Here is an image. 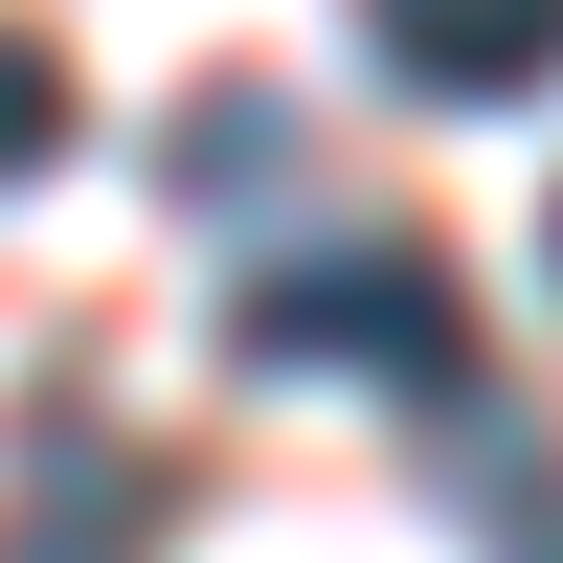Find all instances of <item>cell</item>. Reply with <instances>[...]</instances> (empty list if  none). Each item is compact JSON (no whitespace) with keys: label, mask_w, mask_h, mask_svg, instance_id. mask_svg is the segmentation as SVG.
<instances>
[{"label":"cell","mask_w":563,"mask_h":563,"mask_svg":"<svg viewBox=\"0 0 563 563\" xmlns=\"http://www.w3.org/2000/svg\"><path fill=\"white\" fill-rule=\"evenodd\" d=\"M361 45H384L429 113H496V90L563 68V0H361Z\"/></svg>","instance_id":"7a4b0ae2"},{"label":"cell","mask_w":563,"mask_h":563,"mask_svg":"<svg viewBox=\"0 0 563 563\" xmlns=\"http://www.w3.org/2000/svg\"><path fill=\"white\" fill-rule=\"evenodd\" d=\"M45 158H68V45L0 23V180H45Z\"/></svg>","instance_id":"3957f363"},{"label":"cell","mask_w":563,"mask_h":563,"mask_svg":"<svg viewBox=\"0 0 563 563\" xmlns=\"http://www.w3.org/2000/svg\"><path fill=\"white\" fill-rule=\"evenodd\" d=\"M496 541H519V563H563V474H496Z\"/></svg>","instance_id":"277c9868"},{"label":"cell","mask_w":563,"mask_h":563,"mask_svg":"<svg viewBox=\"0 0 563 563\" xmlns=\"http://www.w3.org/2000/svg\"><path fill=\"white\" fill-rule=\"evenodd\" d=\"M541 249H563V225H541Z\"/></svg>","instance_id":"5b68a950"},{"label":"cell","mask_w":563,"mask_h":563,"mask_svg":"<svg viewBox=\"0 0 563 563\" xmlns=\"http://www.w3.org/2000/svg\"><path fill=\"white\" fill-rule=\"evenodd\" d=\"M225 339H249L271 384H406V406L474 384V294H451L429 249H271L249 294H225Z\"/></svg>","instance_id":"6da1fadb"}]
</instances>
